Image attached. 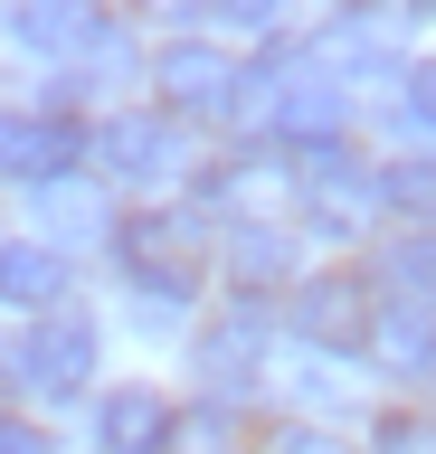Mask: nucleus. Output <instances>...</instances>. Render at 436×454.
<instances>
[{
    "label": "nucleus",
    "instance_id": "obj_1",
    "mask_svg": "<svg viewBox=\"0 0 436 454\" xmlns=\"http://www.w3.org/2000/svg\"><path fill=\"white\" fill-rule=\"evenodd\" d=\"M115 255H123V275L143 284L152 303H190L200 275H209V227L190 208H143V218L115 227Z\"/></svg>",
    "mask_w": 436,
    "mask_h": 454
},
{
    "label": "nucleus",
    "instance_id": "obj_2",
    "mask_svg": "<svg viewBox=\"0 0 436 454\" xmlns=\"http://www.w3.org/2000/svg\"><path fill=\"white\" fill-rule=\"evenodd\" d=\"M10 379H29L38 397H76L95 379V322L86 312H38L29 340L10 350Z\"/></svg>",
    "mask_w": 436,
    "mask_h": 454
},
{
    "label": "nucleus",
    "instance_id": "obj_3",
    "mask_svg": "<svg viewBox=\"0 0 436 454\" xmlns=\"http://www.w3.org/2000/svg\"><path fill=\"white\" fill-rule=\"evenodd\" d=\"M86 152H95V170H105V180H123V190H152V180H171V170L190 161V142H180L171 114H115Z\"/></svg>",
    "mask_w": 436,
    "mask_h": 454
},
{
    "label": "nucleus",
    "instance_id": "obj_4",
    "mask_svg": "<svg viewBox=\"0 0 436 454\" xmlns=\"http://www.w3.org/2000/svg\"><path fill=\"white\" fill-rule=\"evenodd\" d=\"M370 322H379V294L361 275H304L294 284V332L313 350H370Z\"/></svg>",
    "mask_w": 436,
    "mask_h": 454
},
{
    "label": "nucleus",
    "instance_id": "obj_5",
    "mask_svg": "<svg viewBox=\"0 0 436 454\" xmlns=\"http://www.w3.org/2000/svg\"><path fill=\"white\" fill-rule=\"evenodd\" d=\"M76 161H86V133H76L67 114H0V180L58 190Z\"/></svg>",
    "mask_w": 436,
    "mask_h": 454
},
{
    "label": "nucleus",
    "instance_id": "obj_6",
    "mask_svg": "<svg viewBox=\"0 0 436 454\" xmlns=\"http://www.w3.org/2000/svg\"><path fill=\"white\" fill-rule=\"evenodd\" d=\"M237 85H247V67L218 57V48H171V57H162V95H171V114L237 123Z\"/></svg>",
    "mask_w": 436,
    "mask_h": 454
},
{
    "label": "nucleus",
    "instance_id": "obj_7",
    "mask_svg": "<svg viewBox=\"0 0 436 454\" xmlns=\"http://www.w3.org/2000/svg\"><path fill=\"white\" fill-rule=\"evenodd\" d=\"M95 454H171V407L152 388H105L95 397Z\"/></svg>",
    "mask_w": 436,
    "mask_h": 454
},
{
    "label": "nucleus",
    "instance_id": "obj_8",
    "mask_svg": "<svg viewBox=\"0 0 436 454\" xmlns=\"http://www.w3.org/2000/svg\"><path fill=\"white\" fill-rule=\"evenodd\" d=\"M257 350H266V322H257V303H237L228 322L200 332V379L209 388H247L257 379Z\"/></svg>",
    "mask_w": 436,
    "mask_h": 454
},
{
    "label": "nucleus",
    "instance_id": "obj_9",
    "mask_svg": "<svg viewBox=\"0 0 436 454\" xmlns=\"http://www.w3.org/2000/svg\"><path fill=\"white\" fill-rule=\"evenodd\" d=\"M58 294H67L58 247H0V303L10 312H58Z\"/></svg>",
    "mask_w": 436,
    "mask_h": 454
},
{
    "label": "nucleus",
    "instance_id": "obj_10",
    "mask_svg": "<svg viewBox=\"0 0 436 454\" xmlns=\"http://www.w3.org/2000/svg\"><path fill=\"white\" fill-rule=\"evenodd\" d=\"M10 28H20L38 57H58V67H76V48L105 38V20H95V10H67V0H38V10H20Z\"/></svg>",
    "mask_w": 436,
    "mask_h": 454
},
{
    "label": "nucleus",
    "instance_id": "obj_11",
    "mask_svg": "<svg viewBox=\"0 0 436 454\" xmlns=\"http://www.w3.org/2000/svg\"><path fill=\"white\" fill-rule=\"evenodd\" d=\"M379 208L436 227V161H389V170H379Z\"/></svg>",
    "mask_w": 436,
    "mask_h": 454
},
{
    "label": "nucleus",
    "instance_id": "obj_12",
    "mask_svg": "<svg viewBox=\"0 0 436 454\" xmlns=\"http://www.w3.org/2000/svg\"><path fill=\"white\" fill-rule=\"evenodd\" d=\"M228 265H237V284H285L294 275V247L275 237V227H237V237H228Z\"/></svg>",
    "mask_w": 436,
    "mask_h": 454
},
{
    "label": "nucleus",
    "instance_id": "obj_13",
    "mask_svg": "<svg viewBox=\"0 0 436 454\" xmlns=\"http://www.w3.org/2000/svg\"><path fill=\"white\" fill-rule=\"evenodd\" d=\"M171 454H237V417H228V407H190V417H171Z\"/></svg>",
    "mask_w": 436,
    "mask_h": 454
},
{
    "label": "nucleus",
    "instance_id": "obj_14",
    "mask_svg": "<svg viewBox=\"0 0 436 454\" xmlns=\"http://www.w3.org/2000/svg\"><path fill=\"white\" fill-rule=\"evenodd\" d=\"M399 105H408V123H417V133L436 142V57H427V67H408V76H399Z\"/></svg>",
    "mask_w": 436,
    "mask_h": 454
},
{
    "label": "nucleus",
    "instance_id": "obj_15",
    "mask_svg": "<svg viewBox=\"0 0 436 454\" xmlns=\"http://www.w3.org/2000/svg\"><path fill=\"white\" fill-rule=\"evenodd\" d=\"M379 454H436L427 426H379Z\"/></svg>",
    "mask_w": 436,
    "mask_h": 454
},
{
    "label": "nucleus",
    "instance_id": "obj_16",
    "mask_svg": "<svg viewBox=\"0 0 436 454\" xmlns=\"http://www.w3.org/2000/svg\"><path fill=\"white\" fill-rule=\"evenodd\" d=\"M0 454H58V445H48L38 426H10V417H0Z\"/></svg>",
    "mask_w": 436,
    "mask_h": 454
},
{
    "label": "nucleus",
    "instance_id": "obj_17",
    "mask_svg": "<svg viewBox=\"0 0 436 454\" xmlns=\"http://www.w3.org/2000/svg\"><path fill=\"white\" fill-rule=\"evenodd\" d=\"M285 454H332V445H322V435H285Z\"/></svg>",
    "mask_w": 436,
    "mask_h": 454
}]
</instances>
